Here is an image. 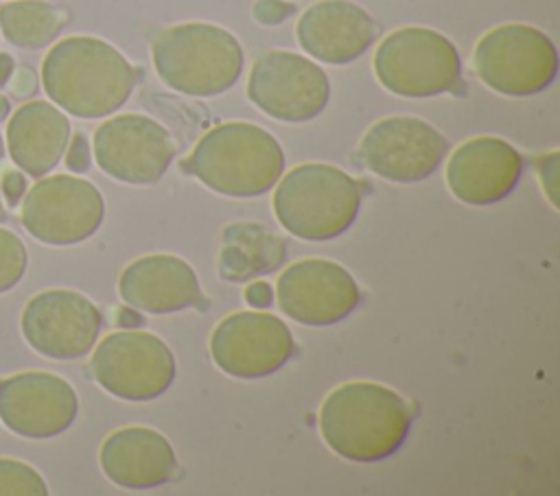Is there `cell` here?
I'll return each mask as SVG.
<instances>
[{
    "label": "cell",
    "instance_id": "7",
    "mask_svg": "<svg viewBox=\"0 0 560 496\" xmlns=\"http://www.w3.org/2000/svg\"><path fill=\"white\" fill-rule=\"evenodd\" d=\"M472 66L490 90L503 96H532L556 81L558 50L536 26L501 24L479 37Z\"/></svg>",
    "mask_w": 560,
    "mask_h": 496
},
{
    "label": "cell",
    "instance_id": "11",
    "mask_svg": "<svg viewBox=\"0 0 560 496\" xmlns=\"http://www.w3.org/2000/svg\"><path fill=\"white\" fill-rule=\"evenodd\" d=\"M92 155L107 177L149 186L166 175L175 157V142L158 120L144 114H120L96 127Z\"/></svg>",
    "mask_w": 560,
    "mask_h": 496
},
{
    "label": "cell",
    "instance_id": "3",
    "mask_svg": "<svg viewBox=\"0 0 560 496\" xmlns=\"http://www.w3.org/2000/svg\"><path fill=\"white\" fill-rule=\"evenodd\" d=\"M182 166L217 194L249 199L278 184L284 151L267 129L232 120L206 131Z\"/></svg>",
    "mask_w": 560,
    "mask_h": 496
},
{
    "label": "cell",
    "instance_id": "13",
    "mask_svg": "<svg viewBox=\"0 0 560 496\" xmlns=\"http://www.w3.org/2000/svg\"><path fill=\"white\" fill-rule=\"evenodd\" d=\"M448 153V140L416 116L376 120L359 142L363 166L394 184H416L431 177Z\"/></svg>",
    "mask_w": 560,
    "mask_h": 496
},
{
    "label": "cell",
    "instance_id": "15",
    "mask_svg": "<svg viewBox=\"0 0 560 496\" xmlns=\"http://www.w3.org/2000/svg\"><path fill=\"white\" fill-rule=\"evenodd\" d=\"M280 310L311 328L343 321L361 302V291L346 267L326 258H302L289 264L276 282Z\"/></svg>",
    "mask_w": 560,
    "mask_h": 496
},
{
    "label": "cell",
    "instance_id": "8",
    "mask_svg": "<svg viewBox=\"0 0 560 496\" xmlns=\"http://www.w3.org/2000/svg\"><path fill=\"white\" fill-rule=\"evenodd\" d=\"M90 369L101 389L127 402L160 398L177 374L171 347L147 330L109 332L94 343Z\"/></svg>",
    "mask_w": 560,
    "mask_h": 496
},
{
    "label": "cell",
    "instance_id": "30",
    "mask_svg": "<svg viewBox=\"0 0 560 496\" xmlns=\"http://www.w3.org/2000/svg\"><path fill=\"white\" fill-rule=\"evenodd\" d=\"M245 299H247V304L254 306V308H267V306H271V302H273V288H271L267 282H262V280L252 282V284L245 288Z\"/></svg>",
    "mask_w": 560,
    "mask_h": 496
},
{
    "label": "cell",
    "instance_id": "9",
    "mask_svg": "<svg viewBox=\"0 0 560 496\" xmlns=\"http://www.w3.org/2000/svg\"><path fill=\"white\" fill-rule=\"evenodd\" d=\"M105 219L101 190L77 175H48L35 181L20 205L24 229L50 247H70L98 232Z\"/></svg>",
    "mask_w": 560,
    "mask_h": 496
},
{
    "label": "cell",
    "instance_id": "33",
    "mask_svg": "<svg viewBox=\"0 0 560 496\" xmlns=\"http://www.w3.org/2000/svg\"><path fill=\"white\" fill-rule=\"evenodd\" d=\"M7 114H9V101H7V96L0 94V120L7 118Z\"/></svg>",
    "mask_w": 560,
    "mask_h": 496
},
{
    "label": "cell",
    "instance_id": "24",
    "mask_svg": "<svg viewBox=\"0 0 560 496\" xmlns=\"http://www.w3.org/2000/svg\"><path fill=\"white\" fill-rule=\"evenodd\" d=\"M44 476L26 461L0 457V496H46Z\"/></svg>",
    "mask_w": 560,
    "mask_h": 496
},
{
    "label": "cell",
    "instance_id": "5",
    "mask_svg": "<svg viewBox=\"0 0 560 496\" xmlns=\"http://www.w3.org/2000/svg\"><path fill=\"white\" fill-rule=\"evenodd\" d=\"M273 188L271 208L280 227L308 243L341 236L361 208L359 181L332 164H298Z\"/></svg>",
    "mask_w": 560,
    "mask_h": 496
},
{
    "label": "cell",
    "instance_id": "32",
    "mask_svg": "<svg viewBox=\"0 0 560 496\" xmlns=\"http://www.w3.org/2000/svg\"><path fill=\"white\" fill-rule=\"evenodd\" d=\"M11 74H13V59H11V55L0 52V87L7 85Z\"/></svg>",
    "mask_w": 560,
    "mask_h": 496
},
{
    "label": "cell",
    "instance_id": "28",
    "mask_svg": "<svg viewBox=\"0 0 560 496\" xmlns=\"http://www.w3.org/2000/svg\"><path fill=\"white\" fill-rule=\"evenodd\" d=\"M0 188H2L9 205H15L20 201V197H24V192H26V179H24V175L20 170L11 168V170L2 173Z\"/></svg>",
    "mask_w": 560,
    "mask_h": 496
},
{
    "label": "cell",
    "instance_id": "10",
    "mask_svg": "<svg viewBox=\"0 0 560 496\" xmlns=\"http://www.w3.org/2000/svg\"><path fill=\"white\" fill-rule=\"evenodd\" d=\"M247 98L273 120L308 122L328 105L330 81L313 59L289 50H269L249 70Z\"/></svg>",
    "mask_w": 560,
    "mask_h": 496
},
{
    "label": "cell",
    "instance_id": "22",
    "mask_svg": "<svg viewBox=\"0 0 560 496\" xmlns=\"http://www.w3.org/2000/svg\"><path fill=\"white\" fill-rule=\"evenodd\" d=\"M287 258L280 236L260 223H234L223 229L219 275L230 282H247L276 271Z\"/></svg>",
    "mask_w": 560,
    "mask_h": 496
},
{
    "label": "cell",
    "instance_id": "18",
    "mask_svg": "<svg viewBox=\"0 0 560 496\" xmlns=\"http://www.w3.org/2000/svg\"><path fill=\"white\" fill-rule=\"evenodd\" d=\"M295 37L300 48L315 61L346 66L372 46L376 24L352 0H319L300 13Z\"/></svg>",
    "mask_w": 560,
    "mask_h": 496
},
{
    "label": "cell",
    "instance_id": "6",
    "mask_svg": "<svg viewBox=\"0 0 560 496\" xmlns=\"http://www.w3.org/2000/svg\"><path fill=\"white\" fill-rule=\"evenodd\" d=\"M376 81L402 98H431L462 81L455 44L427 26H402L381 39L372 59Z\"/></svg>",
    "mask_w": 560,
    "mask_h": 496
},
{
    "label": "cell",
    "instance_id": "20",
    "mask_svg": "<svg viewBox=\"0 0 560 496\" xmlns=\"http://www.w3.org/2000/svg\"><path fill=\"white\" fill-rule=\"evenodd\" d=\"M103 474L122 489H153L171 481L177 457L171 441L149 426H125L105 437L98 452Z\"/></svg>",
    "mask_w": 560,
    "mask_h": 496
},
{
    "label": "cell",
    "instance_id": "23",
    "mask_svg": "<svg viewBox=\"0 0 560 496\" xmlns=\"http://www.w3.org/2000/svg\"><path fill=\"white\" fill-rule=\"evenodd\" d=\"M63 26V13L44 0H13L0 7V31L18 48H42Z\"/></svg>",
    "mask_w": 560,
    "mask_h": 496
},
{
    "label": "cell",
    "instance_id": "4",
    "mask_svg": "<svg viewBox=\"0 0 560 496\" xmlns=\"http://www.w3.org/2000/svg\"><path fill=\"white\" fill-rule=\"evenodd\" d=\"M151 61L166 87L186 96L210 98L234 87L245 57L228 28L210 22H184L155 35Z\"/></svg>",
    "mask_w": 560,
    "mask_h": 496
},
{
    "label": "cell",
    "instance_id": "21",
    "mask_svg": "<svg viewBox=\"0 0 560 496\" xmlns=\"http://www.w3.org/2000/svg\"><path fill=\"white\" fill-rule=\"evenodd\" d=\"M70 122L66 114L46 101L20 105L7 122V149L13 164L31 177H44L66 153Z\"/></svg>",
    "mask_w": 560,
    "mask_h": 496
},
{
    "label": "cell",
    "instance_id": "31",
    "mask_svg": "<svg viewBox=\"0 0 560 496\" xmlns=\"http://www.w3.org/2000/svg\"><path fill=\"white\" fill-rule=\"evenodd\" d=\"M556 162H558V153H556V151H551L549 155H545V157L538 162L540 173L547 175L545 190H547V197H549V201H551L553 208H558V205H556V197H553V190H556Z\"/></svg>",
    "mask_w": 560,
    "mask_h": 496
},
{
    "label": "cell",
    "instance_id": "25",
    "mask_svg": "<svg viewBox=\"0 0 560 496\" xmlns=\"http://www.w3.org/2000/svg\"><path fill=\"white\" fill-rule=\"evenodd\" d=\"M28 267V253L22 243V238L0 227V295L11 291L26 273Z\"/></svg>",
    "mask_w": 560,
    "mask_h": 496
},
{
    "label": "cell",
    "instance_id": "2",
    "mask_svg": "<svg viewBox=\"0 0 560 496\" xmlns=\"http://www.w3.org/2000/svg\"><path fill=\"white\" fill-rule=\"evenodd\" d=\"M317 424L324 444L335 454L357 463H376L405 444L411 409L385 385L350 380L324 398Z\"/></svg>",
    "mask_w": 560,
    "mask_h": 496
},
{
    "label": "cell",
    "instance_id": "29",
    "mask_svg": "<svg viewBox=\"0 0 560 496\" xmlns=\"http://www.w3.org/2000/svg\"><path fill=\"white\" fill-rule=\"evenodd\" d=\"M9 87H11V94L13 96H20V98H26L35 92L37 87V81H35V74L31 68H20L15 70L11 76H9Z\"/></svg>",
    "mask_w": 560,
    "mask_h": 496
},
{
    "label": "cell",
    "instance_id": "14",
    "mask_svg": "<svg viewBox=\"0 0 560 496\" xmlns=\"http://www.w3.org/2000/svg\"><path fill=\"white\" fill-rule=\"evenodd\" d=\"M20 328L24 341L37 354L55 361H72L94 347L103 317L83 293L48 288L24 304Z\"/></svg>",
    "mask_w": 560,
    "mask_h": 496
},
{
    "label": "cell",
    "instance_id": "17",
    "mask_svg": "<svg viewBox=\"0 0 560 496\" xmlns=\"http://www.w3.org/2000/svg\"><path fill=\"white\" fill-rule=\"evenodd\" d=\"M523 175V155L505 140L477 135L462 142L446 162V186L466 205L503 201Z\"/></svg>",
    "mask_w": 560,
    "mask_h": 496
},
{
    "label": "cell",
    "instance_id": "1",
    "mask_svg": "<svg viewBox=\"0 0 560 496\" xmlns=\"http://www.w3.org/2000/svg\"><path fill=\"white\" fill-rule=\"evenodd\" d=\"M138 72L109 42L72 35L57 42L42 59V85L66 114L83 120L118 111L131 96Z\"/></svg>",
    "mask_w": 560,
    "mask_h": 496
},
{
    "label": "cell",
    "instance_id": "35",
    "mask_svg": "<svg viewBox=\"0 0 560 496\" xmlns=\"http://www.w3.org/2000/svg\"><path fill=\"white\" fill-rule=\"evenodd\" d=\"M0 212H2V201H0Z\"/></svg>",
    "mask_w": 560,
    "mask_h": 496
},
{
    "label": "cell",
    "instance_id": "19",
    "mask_svg": "<svg viewBox=\"0 0 560 496\" xmlns=\"http://www.w3.org/2000/svg\"><path fill=\"white\" fill-rule=\"evenodd\" d=\"M125 304L149 315H171L203 299L195 269L173 253H149L129 262L118 277Z\"/></svg>",
    "mask_w": 560,
    "mask_h": 496
},
{
    "label": "cell",
    "instance_id": "26",
    "mask_svg": "<svg viewBox=\"0 0 560 496\" xmlns=\"http://www.w3.org/2000/svg\"><path fill=\"white\" fill-rule=\"evenodd\" d=\"M293 11H295L293 4L284 2V0H258L252 7L254 20L260 24H267V26H276V24L284 22Z\"/></svg>",
    "mask_w": 560,
    "mask_h": 496
},
{
    "label": "cell",
    "instance_id": "12",
    "mask_svg": "<svg viewBox=\"0 0 560 496\" xmlns=\"http://www.w3.org/2000/svg\"><path fill=\"white\" fill-rule=\"evenodd\" d=\"M295 352L289 326L273 312L238 310L223 317L210 334L214 365L241 380H256L282 369Z\"/></svg>",
    "mask_w": 560,
    "mask_h": 496
},
{
    "label": "cell",
    "instance_id": "34",
    "mask_svg": "<svg viewBox=\"0 0 560 496\" xmlns=\"http://www.w3.org/2000/svg\"><path fill=\"white\" fill-rule=\"evenodd\" d=\"M0 153H2V140H0Z\"/></svg>",
    "mask_w": 560,
    "mask_h": 496
},
{
    "label": "cell",
    "instance_id": "16",
    "mask_svg": "<svg viewBox=\"0 0 560 496\" xmlns=\"http://www.w3.org/2000/svg\"><path fill=\"white\" fill-rule=\"evenodd\" d=\"M79 413L74 387L42 369L0 378V420L26 439H50L72 426Z\"/></svg>",
    "mask_w": 560,
    "mask_h": 496
},
{
    "label": "cell",
    "instance_id": "27",
    "mask_svg": "<svg viewBox=\"0 0 560 496\" xmlns=\"http://www.w3.org/2000/svg\"><path fill=\"white\" fill-rule=\"evenodd\" d=\"M70 146H66V164L70 170L83 173L90 166V146L83 133H77L72 140H68Z\"/></svg>",
    "mask_w": 560,
    "mask_h": 496
}]
</instances>
